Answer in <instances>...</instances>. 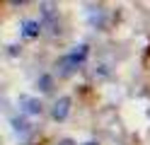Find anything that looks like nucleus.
<instances>
[{"instance_id":"f257e3e1","label":"nucleus","mask_w":150,"mask_h":145,"mask_svg":"<svg viewBox=\"0 0 150 145\" xmlns=\"http://www.w3.org/2000/svg\"><path fill=\"white\" fill-rule=\"evenodd\" d=\"M68 111H70V97H61V99H56L53 109H51V116L56 121H65Z\"/></svg>"},{"instance_id":"39448f33","label":"nucleus","mask_w":150,"mask_h":145,"mask_svg":"<svg viewBox=\"0 0 150 145\" xmlns=\"http://www.w3.org/2000/svg\"><path fill=\"white\" fill-rule=\"evenodd\" d=\"M39 87H41L44 92H49V90H51V77H49V75H44L41 80H39Z\"/></svg>"},{"instance_id":"f03ea898","label":"nucleus","mask_w":150,"mask_h":145,"mask_svg":"<svg viewBox=\"0 0 150 145\" xmlns=\"http://www.w3.org/2000/svg\"><path fill=\"white\" fill-rule=\"evenodd\" d=\"M39 32H41V24H39V22H34V19H27V22H22V36L34 39V36H39Z\"/></svg>"},{"instance_id":"423d86ee","label":"nucleus","mask_w":150,"mask_h":145,"mask_svg":"<svg viewBox=\"0 0 150 145\" xmlns=\"http://www.w3.org/2000/svg\"><path fill=\"white\" fill-rule=\"evenodd\" d=\"M58 145H75V143H73V140H70V138H63V140H61V143H58Z\"/></svg>"},{"instance_id":"20e7f679","label":"nucleus","mask_w":150,"mask_h":145,"mask_svg":"<svg viewBox=\"0 0 150 145\" xmlns=\"http://www.w3.org/2000/svg\"><path fill=\"white\" fill-rule=\"evenodd\" d=\"M12 128L15 133H29V123H27V119H12Z\"/></svg>"},{"instance_id":"7ed1b4c3","label":"nucleus","mask_w":150,"mask_h":145,"mask_svg":"<svg viewBox=\"0 0 150 145\" xmlns=\"http://www.w3.org/2000/svg\"><path fill=\"white\" fill-rule=\"evenodd\" d=\"M22 104H24V111L27 114H41V102H36V99H22Z\"/></svg>"}]
</instances>
